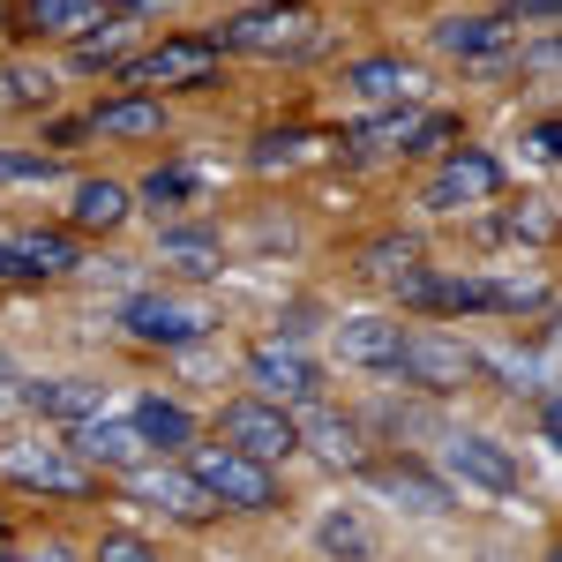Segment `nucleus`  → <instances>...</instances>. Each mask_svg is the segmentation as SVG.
<instances>
[{"label":"nucleus","mask_w":562,"mask_h":562,"mask_svg":"<svg viewBox=\"0 0 562 562\" xmlns=\"http://www.w3.org/2000/svg\"><path fill=\"white\" fill-rule=\"evenodd\" d=\"M188 480L211 495L217 510H270L278 503V473L240 458V450H225V442H195L188 450Z\"/></svg>","instance_id":"f257e3e1"},{"label":"nucleus","mask_w":562,"mask_h":562,"mask_svg":"<svg viewBox=\"0 0 562 562\" xmlns=\"http://www.w3.org/2000/svg\"><path fill=\"white\" fill-rule=\"evenodd\" d=\"M390 368H397L413 390H428V397H450V390H465L480 375V352L458 346V338H442V330H405Z\"/></svg>","instance_id":"f03ea898"},{"label":"nucleus","mask_w":562,"mask_h":562,"mask_svg":"<svg viewBox=\"0 0 562 562\" xmlns=\"http://www.w3.org/2000/svg\"><path fill=\"white\" fill-rule=\"evenodd\" d=\"M217 435H225V450H240V458H256V465H278V458L301 450L293 413H285V405H262V397H233V405L217 413Z\"/></svg>","instance_id":"7ed1b4c3"},{"label":"nucleus","mask_w":562,"mask_h":562,"mask_svg":"<svg viewBox=\"0 0 562 562\" xmlns=\"http://www.w3.org/2000/svg\"><path fill=\"white\" fill-rule=\"evenodd\" d=\"M121 76L128 83H150V90H211L217 83V45L211 38H158L150 53H128Z\"/></svg>","instance_id":"20e7f679"},{"label":"nucleus","mask_w":562,"mask_h":562,"mask_svg":"<svg viewBox=\"0 0 562 562\" xmlns=\"http://www.w3.org/2000/svg\"><path fill=\"white\" fill-rule=\"evenodd\" d=\"M121 323H128V338L135 346H166V352H188V346H203L211 338V307H195V301H173V293H135L128 307H121Z\"/></svg>","instance_id":"39448f33"},{"label":"nucleus","mask_w":562,"mask_h":562,"mask_svg":"<svg viewBox=\"0 0 562 562\" xmlns=\"http://www.w3.org/2000/svg\"><path fill=\"white\" fill-rule=\"evenodd\" d=\"M315 45H323V31L301 8H248L225 23V53H256V60H301Z\"/></svg>","instance_id":"423d86ee"},{"label":"nucleus","mask_w":562,"mask_h":562,"mask_svg":"<svg viewBox=\"0 0 562 562\" xmlns=\"http://www.w3.org/2000/svg\"><path fill=\"white\" fill-rule=\"evenodd\" d=\"M248 383H256L262 405H285V413L293 405H323V368L301 346H278V338L248 352Z\"/></svg>","instance_id":"0eeeda50"},{"label":"nucleus","mask_w":562,"mask_h":562,"mask_svg":"<svg viewBox=\"0 0 562 562\" xmlns=\"http://www.w3.org/2000/svg\"><path fill=\"white\" fill-rule=\"evenodd\" d=\"M0 473L15 487H45V495H98V473L83 458H68L60 442H0Z\"/></svg>","instance_id":"6e6552de"},{"label":"nucleus","mask_w":562,"mask_h":562,"mask_svg":"<svg viewBox=\"0 0 562 562\" xmlns=\"http://www.w3.org/2000/svg\"><path fill=\"white\" fill-rule=\"evenodd\" d=\"M495 195H503V166L487 150H465V143L428 180V211H473V203H495Z\"/></svg>","instance_id":"1a4fd4ad"},{"label":"nucleus","mask_w":562,"mask_h":562,"mask_svg":"<svg viewBox=\"0 0 562 562\" xmlns=\"http://www.w3.org/2000/svg\"><path fill=\"white\" fill-rule=\"evenodd\" d=\"M60 450L83 458L90 473H135V465H150V442L135 435V420H76Z\"/></svg>","instance_id":"9d476101"},{"label":"nucleus","mask_w":562,"mask_h":562,"mask_svg":"<svg viewBox=\"0 0 562 562\" xmlns=\"http://www.w3.org/2000/svg\"><path fill=\"white\" fill-rule=\"evenodd\" d=\"M442 465L458 480H473V487H487V495H525L518 458L495 435H442Z\"/></svg>","instance_id":"9b49d317"},{"label":"nucleus","mask_w":562,"mask_h":562,"mask_svg":"<svg viewBox=\"0 0 562 562\" xmlns=\"http://www.w3.org/2000/svg\"><path fill=\"white\" fill-rule=\"evenodd\" d=\"M450 135H458L450 113H383V121H360L346 143H360V150H442Z\"/></svg>","instance_id":"f8f14e48"},{"label":"nucleus","mask_w":562,"mask_h":562,"mask_svg":"<svg viewBox=\"0 0 562 562\" xmlns=\"http://www.w3.org/2000/svg\"><path fill=\"white\" fill-rule=\"evenodd\" d=\"M435 45H442L450 60L495 68V60H510V45H518V23H503V15H450V23H435Z\"/></svg>","instance_id":"ddd939ff"},{"label":"nucleus","mask_w":562,"mask_h":562,"mask_svg":"<svg viewBox=\"0 0 562 562\" xmlns=\"http://www.w3.org/2000/svg\"><path fill=\"white\" fill-rule=\"evenodd\" d=\"M293 428H301V450H315L323 465H338V473H360V465H368V435H360L352 413L307 405V420H293Z\"/></svg>","instance_id":"4468645a"},{"label":"nucleus","mask_w":562,"mask_h":562,"mask_svg":"<svg viewBox=\"0 0 562 562\" xmlns=\"http://www.w3.org/2000/svg\"><path fill=\"white\" fill-rule=\"evenodd\" d=\"M128 495L135 503H150V510H166V518H180V525H211V495L195 487L188 473H166V465H135L128 473Z\"/></svg>","instance_id":"2eb2a0df"},{"label":"nucleus","mask_w":562,"mask_h":562,"mask_svg":"<svg viewBox=\"0 0 562 562\" xmlns=\"http://www.w3.org/2000/svg\"><path fill=\"white\" fill-rule=\"evenodd\" d=\"M360 473L383 487L397 510H420V518H442V510H458V495H450V480H435L420 473L413 458H397V465H360Z\"/></svg>","instance_id":"dca6fc26"},{"label":"nucleus","mask_w":562,"mask_h":562,"mask_svg":"<svg viewBox=\"0 0 562 562\" xmlns=\"http://www.w3.org/2000/svg\"><path fill=\"white\" fill-rule=\"evenodd\" d=\"M346 83L360 90L368 105H413L428 76H420L413 60H397V53H368V60H352V76H346Z\"/></svg>","instance_id":"f3484780"},{"label":"nucleus","mask_w":562,"mask_h":562,"mask_svg":"<svg viewBox=\"0 0 562 562\" xmlns=\"http://www.w3.org/2000/svg\"><path fill=\"white\" fill-rule=\"evenodd\" d=\"M23 405H31V413H45V420H60V428H76V420H98V413H105V383H90V375L31 383V390H23Z\"/></svg>","instance_id":"a211bd4d"},{"label":"nucleus","mask_w":562,"mask_h":562,"mask_svg":"<svg viewBox=\"0 0 562 562\" xmlns=\"http://www.w3.org/2000/svg\"><path fill=\"white\" fill-rule=\"evenodd\" d=\"M397 323L390 315H352V323H338V360L346 368H390L397 360Z\"/></svg>","instance_id":"6ab92c4d"},{"label":"nucleus","mask_w":562,"mask_h":562,"mask_svg":"<svg viewBox=\"0 0 562 562\" xmlns=\"http://www.w3.org/2000/svg\"><path fill=\"white\" fill-rule=\"evenodd\" d=\"M135 211V188H121V180H83L76 188V233H121Z\"/></svg>","instance_id":"aec40b11"},{"label":"nucleus","mask_w":562,"mask_h":562,"mask_svg":"<svg viewBox=\"0 0 562 562\" xmlns=\"http://www.w3.org/2000/svg\"><path fill=\"white\" fill-rule=\"evenodd\" d=\"M15 15H23V31H45V38H83V31L105 23L98 0H23Z\"/></svg>","instance_id":"412c9836"},{"label":"nucleus","mask_w":562,"mask_h":562,"mask_svg":"<svg viewBox=\"0 0 562 562\" xmlns=\"http://www.w3.org/2000/svg\"><path fill=\"white\" fill-rule=\"evenodd\" d=\"M330 143L323 135H307V128H278V135H262L256 150H248V166L256 173H293V166H315Z\"/></svg>","instance_id":"4be33fe9"},{"label":"nucleus","mask_w":562,"mask_h":562,"mask_svg":"<svg viewBox=\"0 0 562 562\" xmlns=\"http://www.w3.org/2000/svg\"><path fill=\"white\" fill-rule=\"evenodd\" d=\"M203 188H211V166H158L135 195H143V211H188Z\"/></svg>","instance_id":"5701e85b"},{"label":"nucleus","mask_w":562,"mask_h":562,"mask_svg":"<svg viewBox=\"0 0 562 562\" xmlns=\"http://www.w3.org/2000/svg\"><path fill=\"white\" fill-rule=\"evenodd\" d=\"M166 128V113H158V98H105V105H90V135H158Z\"/></svg>","instance_id":"b1692460"},{"label":"nucleus","mask_w":562,"mask_h":562,"mask_svg":"<svg viewBox=\"0 0 562 562\" xmlns=\"http://www.w3.org/2000/svg\"><path fill=\"white\" fill-rule=\"evenodd\" d=\"M15 256H23V270L31 278H68V270H83V248L68 240V233H15Z\"/></svg>","instance_id":"393cba45"},{"label":"nucleus","mask_w":562,"mask_h":562,"mask_svg":"<svg viewBox=\"0 0 562 562\" xmlns=\"http://www.w3.org/2000/svg\"><path fill=\"white\" fill-rule=\"evenodd\" d=\"M135 435H143L150 450H188V442H195V420H188L180 405H166V397H143V405H135Z\"/></svg>","instance_id":"a878e982"},{"label":"nucleus","mask_w":562,"mask_h":562,"mask_svg":"<svg viewBox=\"0 0 562 562\" xmlns=\"http://www.w3.org/2000/svg\"><path fill=\"white\" fill-rule=\"evenodd\" d=\"M315 548L330 562H368L375 555V532H368V518H352V510H330V518L315 525Z\"/></svg>","instance_id":"bb28decb"},{"label":"nucleus","mask_w":562,"mask_h":562,"mask_svg":"<svg viewBox=\"0 0 562 562\" xmlns=\"http://www.w3.org/2000/svg\"><path fill=\"white\" fill-rule=\"evenodd\" d=\"M158 262H173L180 278H217L225 270V248H217L211 233H166L158 240Z\"/></svg>","instance_id":"cd10ccee"},{"label":"nucleus","mask_w":562,"mask_h":562,"mask_svg":"<svg viewBox=\"0 0 562 562\" xmlns=\"http://www.w3.org/2000/svg\"><path fill=\"white\" fill-rule=\"evenodd\" d=\"M480 307H503V315L548 307V278H480Z\"/></svg>","instance_id":"c85d7f7f"},{"label":"nucleus","mask_w":562,"mask_h":562,"mask_svg":"<svg viewBox=\"0 0 562 562\" xmlns=\"http://www.w3.org/2000/svg\"><path fill=\"white\" fill-rule=\"evenodd\" d=\"M128 60V23H98L76 38V68H121Z\"/></svg>","instance_id":"c756f323"},{"label":"nucleus","mask_w":562,"mask_h":562,"mask_svg":"<svg viewBox=\"0 0 562 562\" xmlns=\"http://www.w3.org/2000/svg\"><path fill=\"white\" fill-rule=\"evenodd\" d=\"M38 180H60V158H38V150H0V188H38Z\"/></svg>","instance_id":"7c9ffc66"},{"label":"nucleus","mask_w":562,"mask_h":562,"mask_svg":"<svg viewBox=\"0 0 562 562\" xmlns=\"http://www.w3.org/2000/svg\"><path fill=\"white\" fill-rule=\"evenodd\" d=\"M555 203H548V195H532V203H518V211H510V240H532V248H548V240H555Z\"/></svg>","instance_id":"2f4dec72"},{"label":"nucleus","mask_w":562,"mask_h":562,"mask_svg":"<svg viewBox=\"0 0 562 562\" xmlns=\"http://www.w3.org/2000/svg\"><path fill=\"white\" fill-rule=\"evenodd\" d=\"M368 270L397 285V278H413V270H420V248H413V240H375V248H368Z\"/></svg>","instance_id":"473e14b6"},{"label":"nucleus","mask_w":562,"mask_h":562,"mask_svg":"<svg viewBox=\"0 0 562 562\" xmlns=\"http://www.w3.org/2000/svg\"><path fill=\"white\" fill-rule=\"evenodd\" d=\"M98 562H158V548L135 540V532H105V540H98Z\"/></svg>","instance_id":"72a5a7b5"},{"label":"nucleus","mask_w":562,"mask_h":562,"mask_svg":"<svg viewBox=\"0 0 562 562\" xmlns=\"http://www.w3.org/2000/svg\"><path fill=\"white\" fill-rule=\"evenodd\" d=\"M45 98H53V76H31V68H15V76H8V105H45Z\"/></svg>","instance_id":"f704fd0d"},{"label":"nucleus","mask_w":562,"mask_h":562,"mask_svg":"<svg viewBox=\"0 0 562 562\" xmlns=\"http://www.w3.org/2000/svg\"><path fill=\"white\" fill-rule=\"evenodd\" d=\"M525 143H532V158H540V166H555V158H562V128H555V121H540Z\"/></svg>","instance_id":"c9c22d12"},{"label":"nucleus","mask_w":562,"mask_h":562,"mask_svg":"<svg viewBox=\"0 0 562 562\" xmlns=\"http://www.w3.org/2000/svg\"><path fill=\"white\" fill-rule=\"evenodd\" d=\"M503 8H510L518 23H555L562 15V0H503Z\"/></svg>","instance_id":"e433bc0d"},{"label":"nucleus","mask_w":562,"mask_h":562,"mask_svg":"<svg viewBox=\"0 0 562 562\" xmlns=\"http://www.w3.org/2000/svg\"><path fill=\"white\" fill-rule=\"evenodd\" d=\"M0 278H31V270H23V256H15V240H8V233H0Z\"/></svg>","instance_id":"4c0bfd02"},{"label":"nucleus","mask_w":562,"mask_h":562,"mask_svg":"<svg viewBox=\"0 0 562 562\" xmlns=\"http://www.w3.org/2000/svg\"><path fill=\"white\" fill-rule=\"evenodd\" d=\"M0 532H8V510H0Z\"/></svg>","instance_id":"58836bf2"},{"label":"nucleus","mask_w":562,"mask_h":562,"mask_svg":"<svg viewBox=\"0 0 562 562\" xmlns=\"http://www.w3.org/2000/svg\"><path fill=\"white\" fill-rule=\"evenodd\" d=\"M0 562H8V555H0Z\"/></svg>","instance_id":"ea45409f"}]
</instances>
